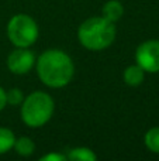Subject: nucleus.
<instances>
[{
    "label": "nucleus",
    "mask_w": 159,
    "mask_h": 161,
    "mask_svg": "<svg viewBox=\"0 0 159 161\" xmlns=\"http://www.w3.org/2000/svg\"><path fill=\"white\" fill-rule=\"evenodd\" d=\"M35 71L39 80L51 89L68 86L75 75V64L69 54L59 48H49L35 59Z\"/></svg>",
    "instance_id": "1"
},
{
    "label": "nucleus",
    "mask_w": 159,
    "mask_h": 161,
    "mask_svg": "<svg viewBox=\"0 0 159 161\" xmlns=\"http://www.w3.org/2000/svg\"><path fill=\"white\" fill-rule=\"evenodd\" d=\"M117 30L114 23L103 16L86 19L78 28V41L87 51L107 50L114 42Z\"/></svg>",
    "instance_id": "2"
},
{
    "label": "nucleus",
    "mask_w": 159,
    "mask_h": 161,
    "mask_svg": "<svg viewBox=\"0 0 159 161\" xmlns=\"http://www.w3.org/2000/svg\"><path fill=\"white\" fill-rule=\"evenodd\" d=\"M55 102L52 96L44 91H34L24 97L20 105V117L25 126L38 129L45 126L54 116Z\"/></svg>",
    "instance_id": "3"
},
{
    "label": "nucleus",
    "mask_w": 159,
    "mask_h": 161,
    "mask_svg": "<svg viewBox=\"0 0 159 161\" xmlns=\"http://www.w3.org/2000/svg\"><path fill=\"white\" fill-rule=\"evenodd\" d=\"M7 38L14 47L30 48L38 40L39 28L31 16L24 13L14 14L7 23Z\"/></svg>",
    "instance_id": "4"
},
{
    "label": "nucleus",
    "mask_w": 159,
    "mask_h": 161,
    "mask_svg": "<svg viewBox=\"0 0 159 161\" xmlns=\"http://www.w3.org/2000/svg\"><path fill=\"white\" fill-rule=\"evenodd\" d=\"M135 62L148 74L159 72V40L141 42L135 50Z\"/></svg>",
    "instance_id": "5"
},
{
    "label": "nucleus",
    "mask_w": 159,
    "mask_h": 161,
    "mask_svg": "<svg viewBox=\"0 0 159 161\" xmlns=\"http://www.w3.org/2000/svg\"><path fill=\"white\" fill-rule=\"evenodd\" d=\"M35 55L30 48L16 47L7 55L6 65L7 69L14 75H27L35 67Z\"/></svg>",
    "instance_id": "6"
},
{
    "label": "nucleus",
    "mask_w": 159,
    "mask_h": 161,
    "mask_svg": "<svg viewBox=\"0 0 159 161\" xmlns=\"http://www.w3.org/2000/svg\"><path fill=\"white\" fill-rule=\"evenodd\" d=\"M145 71L135 62L134 65H128L123 72V80L126 82V85L131 86V88H137L145 79Z\"/></svg>",
    "instance_id": "7"
},
{
    "label": "nucleus",
    "mask_w": 159,
    "mask_h": 161,
    "mask_svg": "<svg viewBox=\"0 0 159 161\" xmlns=\"http://www.w3.org/2000/svg\"><path fill=\"white\" fill-rule=\"evenodd\" d=\"M124 14V6L120 0H109L101 8V16L111 23H117Z\"/></svg>",
    "instance_id": "8"
},
{
    "label": "nucleus",
    "mask_w": 159,
    "mask_h": 161,
    "mask_svg": "<svg viewBox=\"0 0 159 161\" xmlns=\"http://www.w3.org/2000/svg\"><path fill=\"white\" fill-rule=\"evenodd\" d=\"M66 160L70 161H96L97 160V154L89 147H73L65 153Z\"/></svg>",
    "instance_id": "9"
},
{
    "label": "nucleus",
    "mask_w": 159,
    "mask_h": 161,
    "mask_svg": "<svg viewBox=\"0 0 159 161\" xmlns=\"http://www.w3.org/2000/svg\"><path fill=\"white\" fill-rule=\"evenodd\" d=\"M13 150L21 157H30V156H33L34 151H35V143L27 136L16 137Z\"/></svg>",
    "instance_id": "10"
},
{
    "label": "nucleus",
    "mask_w": 159,
    "mask_h": 161,
    "mask_svg": "<svg viewBox=\"0 0 159 161\" xmlns=\"http://www.w3.org/2000/svg\"><path fill=\"white\" fill-rule=\"evenodd\" d=\"M16 134L8 127H0V156L7 154L10 150H13Z\"/></svg>",
    "instance_id": "11"
},
{
    "label": "nucleus",
    "mask_w": 159,
    "mask_h": 161,
    "mask_svg": "<svg viewBox=\"0 0 159 161\" xmlns=\"http://www.w3.org/2000/svg\"><path fill=\"white\" fill-rule=\"evenodd\" d=\"M144 144L151 153L159 154V127H152L144 136Z\"/></svg>",
    "instance_id": "12"
},
{
    "label": "nucleus",
    "mask_w": 159,
    "mask_h": 161,
    "mask_svg": "<svg viewBox=\"0 0 159 161\" xmlns=\"http://www.w3.org/2000/svg\"><path fill=\"white\" fill-rule=\"evenodd\" d=\"M24 92L20 88H11L6 91V99H7V105L10 106H20L24 100Z\"/></svg>",
    "instance_id": "13"
},
{
    "label": "nucleus",
    "mask_w": 159,
    "mask_h": 161,
    "mask_svg": "<svg viewBox=\"0 0 159 161\" xmlns=\"http://www.w3.org/2000/svg\"><path fill=\"white\" fill-rule=\"evenodd\" d=\"M39 161H66V156L61 153H48L42 156Z\"/></svg>",
    "instance_id": "14"
},
{
    "label": "nucleus",
    "mask_w": 159,
    "mask_h": 161,
    "mask_svg": "<svg viewBox=\"0 0 159 161\" xmlns=\"http://www.w3.org/2000/svg\"><path fill=\"white\" fill-rule=\"evenodd\" d=\"M7 106V99H6V91L0 86V112Z\"/></svg>",
    "instance_id": "15"
}]
</instances>
